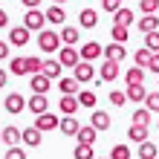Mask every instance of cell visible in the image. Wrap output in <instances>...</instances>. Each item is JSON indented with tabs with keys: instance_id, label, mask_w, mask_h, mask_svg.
I'll use <instances>...</instances> for the list:
<instances>
[{
	"instance_id": "1",
	"label": "cell",
	"mask_w": 159,
	"mask_h": 159,
	"mask_svg": "<svg viewBox=\"0 0 159 159\" xmlns=\"http://www.w3.org/2000/svg\"><path fill=\"white\" fill-rule=\"evenodd\" d=\"M58 32L55 29H43L38 32V46H41V52H58Z\"/></svg>"
},
{
	"instance_id": "2",
	"label": "cell",
	"mask_w": 159,
	"mask_h": 159,
	"mask_svg": "<svg viewBox=\"0 0 159 159\" xmlns=\"http://www.w3.org/2000/svg\"><path fill=\"white\" fill-rule=\"evenodd\" d=\"M78 61H81V55H78L75 46H61V49H58V64H61V67L75 70V67H78Z\"/></svg>"
},
{
	"instance_id": "3",
	"label": "cell",
	"mask_w": 159,
	"mask_h": 159,
	"mask_svg": "<svg viewBox=\"0 0 159 159\" xmlns=\"http://www.w3.org/2000/svg\"><path fill=\"white\" fill-rule=\"evenodd\" d=\"M43 26H46V17L43 12H38V9H26V15H23V29H41L43 32Z\"/></svg>"
},
{
	"instance_id": "4",
	"label": "cell",
	"mask_w": 159,
	"mask_h": 159,
	"mask_svg": "<svg viewBox=\"0 0 159 159\" xmlns=\"http://www.w3.org/2000/svg\"><path fill=\"white\" fill-rule=\"evenodd\" d=\"M3 107H6V113L17 116V113H23V110H26V98L20 96V93H9L6 101H3Z\"/></svg>"
},
{
	"instance_id": "5",
	"label": "cell",
	"mask_w": 159,
	"mask_h": 159,
	"mask_svg": "<svg viewBox=\"0 0 159 159\" xmlns=\"http://www.w3.org/2000/svg\"><path fill=\"white\" fill-rule=\"evenodd\" d=\"M78 55H81V61H87V64H90V61H96V58H101V55H104V46H101L98 41H87V43L81 46V52H78Z\"/></svg>"
},
{
	"instance_id": "6",
	"label": "cell",
	"mask_w": 159,
	"mask_h": 159,
	"mask_svg": "<svg viewBox=\"0 0 159 159\" xmlns=\"http://www.w3.org/2000/svg\"><path fill=\"white\" fill-rule=\"evenodd\" d=\"M26 43H29V29L12 26V29H9V46H26Z\"/></svg>"
},
{
	"instance_id": "7",
	"label": "cell",
	"mask_w": 159,
	"mask_h": 159,
	"mask_svg": "<svg viewBox=\"0 0 159 159\" xmlns=\"http://www.w3.org/2000/svg\"><path fill=\"white\" fill-rule=\"evenodd\" d=\"M29 87H32V96H46L52 87V81L46 78V75H32L29 78Z\"/></svg>"
},
{
	"instance_id": "8",
	"label": "cell",
	"mask_w": 159,
	"mask_h": 159,
	"mask_svg": "<svg viewBox=\"0 0 159 159\" xmlns=\"http://www.w3.org/2000/svg\"><path fill=\"white\" fill-rule=\"evenodd\" d=\"M35 130H41V133H43V130H55V127H58V116H55V113H43V116H35V125H32Z\"/></svg>"
},
{
	"instance_id": "9",
	"label": "cell",
	"mask_w": 159,
	"mask_h": 159,
	"mask_svg": "<svg viewBox=\"0 0 159 159\" xmlns=\"http://www.w3.org/2000/svg\"><path fill=\"white\" fill-rule=\"evenodd\" d=\"M26 107H29L35 116H43V113H49V98L46 96H32L29 101H26Z\"/></svg>"
},
{
	"instance_id": "10",
	"label": "cell",
	"mask_w": 159,
	"mask_h": 159,
	"mask_svg": "<svg viewBox=\"0 0 159 159\" xmlns=\"http://www.w3.org/2000/svg\"><path fill=\"white\" fill-rule=\"evenodd\" d=\"M58 127H61V133H64V136H78L81 121H78L75 116H64V119L58 121Z\"/></svg>"
},
{
	"instance_id": "11",
	"label": "cell",
	"mask_w": 159,
	"mask_h": 159,
	"mask_svg": "<svg viewBox=\"0 0 159 159\" xmlns=\"http://www.w3.org/2000/svg\"><path fill=\"white\" fill-rule=\"evenodd\" d=\"M0 142L9 145V148H17V142H20V130H17L15 125L3 127V130H0Z\"/></svg>"
},
{
	"instance_id": "12",
	"label": "cell",
	"mask_w": 159,
	"mask_h": 159,
	"mask_svg": "<svg viewBox=\"0 0 159 159\" xmlns=\"http://www.w3.org/2000/svg\"><path fill=\"white\" fill-rule=\"evenodd\" d=\"M43 17H46V23H52V26H61L64 20H67V12H64L61 6H49L43 12Z\"/></svg>"
},
{
	"instance_id": "13",
	"label": "cell",
	"mask_w": 159,
	"mask_h": 159,
	"mask_svg": "<svg viewBox=\"0 0 159 159\" xmlns=\"http://www.w3.org/2000/svg\"><path fill=\"white\" fill-rule=\"evenodd\" d=\"M41 139H43V133H41V130H35V127L20 130V142H23V145H29V148H38V145H41Z\"/></svg>"
},
{
	"instance_id": "14",
	"label": "cell",
	"mask_w": 159,
	"mask_h": 159,
	"mask_svg": "<svg viewBox=\"0 0 159 159\" xmlns=\"http://www.w3.org/2000/svg\"><path fill=\"white\" fill-rule=\"evenodd\" d=\"M127 55V49L121 43H110V46H104V61H113V64H119L121 58Z\"/></svg>"
},
{
	"instance_id": "15",
	"label": "cell",
	"mask_w": 159,
	"mask_h": 159,
	"mask_svg": "<svg viewBox=\"0 0 159 159\" xmlns=\"http://www.w3.org/2000/svg\"><path fill=\"white\" fill-rule=\"evenodd\" d=\"M93 75H96V72H93V64H87V61H78V67L72 70V78H75L78 84L81 81H90Z\"/></svg>"
},
{
	"instance_id": "16",
	"label": "cell",
	"mask_w": 159,
	"mask_h": 159,
	"mask_svg": "<svg viewBox=\"0 0 159 159\" xmlns=\"http://www.w3.org/2000/svg\"><path fill=\"white\" fill-rule=\"evenodd\" d=\"M78 23H81V29H93V26L98 23V12H96V9H81Z\"/></svg>"
},
{
	"instance_id": "17",
	"label": "cell",
	"mask_w": 159,
	"mask_h": 159,
	"mask_svg": "<svg viewBox=\"0 0 159 159\" xmlns=\"http://www.w3.org/2000/svg\"><path fill=\"white\" fill-rule=\"evenodd\" d=\"M58 110L64 116H75V110H78V98L75 96H64V98H58Z\"/></svg>"
},
{
	"instance_id": "18",
	"label": "cell",
	"mask_w": 159,
	"mask_h": 159,
	"mask_svg": "<svg viewBox=\"0 0 159 159\" xmlns=\"http://www.w3.org/2000/svg\"><path fill=\"white\" fill-rule=\"evenodd\" d=\"M96 136H98V130L93 127V125H84L81 130H78V145H96Z\"/></svg>"
},
{
	"instance_id": "19",
	"label": "cell",
	"mask_w": 159,
	"mask_h": 159,
	"mask_svg": "<svg viewBox=\"0 0 159 159\" xmlns=\"http://www.w3.org/2000/svg\"><path fill=\"white\" fill-rule=\"evenodd\" d=\"M61 70H64V67L58 64V58H49V61H43V70H41V75H46V78L52 81V78H58V75H61Z\"/></svg>"
},
{
	"instance_id": "20",
	"label": "cell",
	"mask_w": 159,
	"mask_h": 159,
	"mask_svg": "<svg viewBox=\"0 0 159 159\" xmlns=\"http://www.w3.org/2000/svg\"><path fill=\"white\" fill-rule=\"evenodd\" d=\"M98 75H101V81H116L119 78V64L104 61V64H101V70H98Z\"/></svg>"
},
{
	"instance_id": "21",
	"label": "cell",
	"mask_w": 159,
	"mask_h": 159,
	"mask_svg": "<svg viewBox=\"0 0 159 159\" xmlns=\"http://www.w3.org/2000/svg\"><path fill=\"white\" fill-rule=\"evenodd\" d=\"M58 38L64 41V46H75L78 38H81V32H78V29H72V26H64V29L58 32Z\"/></svg>"
},
{
	"instance_id": "22",
	"label": "cell",
	"mask_w": 159,
	"mask_h": 159,
	"mask_svg": "<svg viewBox=\"0 0 159 159\" xmlns=\"http://www.w3.org/2000/svg\"><path fill=\"white\" fill-rule=\"evenodd\" d=\"M90 121H93V127H96V130H107L110 125H113L104 110H93V119H90Z\"/></svg>"
},
{
	"instance_id": "23",
	"label": "cell",
	"mask_w": 159,
	"mask_h": 159,
	"mask_svg": "<svg viewBox=\"0 0 159 159\" xmlns=\"http://www.w3.org/2000/svg\"><path fill=\"white\" fill-rule=\"evenodd\" d=\"M58 90L64 93V96H78V81L75 78H58Z\"/></svg>"
},
{
	"instance_id": "24",
	"label": "cell",
	"mask_w": 159,
	"mask_h": 159,
	"mask_svg": "<svg viewBox=\"0 0 159 159\" xmlns=\"http://www.w3.org/2000/svg\"><path fill=\"white\" fill-rule=\"evenodd\" d=\"M133 20H136V17H133V12H130V9H119V12L113 15V26H125V29H127Z\"/></svg>"
},
{
	"instance_id": "25",
	"label": "cell",
	"mask_w": 159,
	"mask_h": 159,
	"mask_svg": "<svg viewBox=\"0 0 159 159\" xmlns=\"http://www.w3.org/2000/svg\"><path fill=\"white\" fill-rule=\"evenodd\" d=\"M139 29H142V35H151L159 29V17L156 15H145L142 20H139Z\"/></svg>"
},
{
	"instance_id": "26",
	"label": "cell",
	"mask_w": 159,
	"mask_h": 159,
	"mask_svg": "<svg viewBox=\"0 0 159 159\" xmlns=\"http://www.w3.org/2000/svg\"><path fill=\"white\" fill-rule=\"evenodd\" d=\"M127 139L130 142H148V127H142V125H130V130H127Z\"/></svg>"
},
{
	"instance_id": "27",
	"label": "cell",
	"mask_w": 159,
	"mask_h": 159,
	"mask_svg": "<svg viewBox=\"0 0 159 159\" xmlns=\"http://www.w3.org/2000/svg\"><path fill=\"white\" fill-rule=\"evenodd\" d=\"M127 101H145L148 98V90H145V84H136V87H127Z\"/></svg>"
},
{
	"instance_id": "28",
	"label": "cell",
	"mask_w": 159,
	"mask_h": 159,
	"mask_svg": "<svg viewBox=\"0 0 159 159\" xmlns=\"http://www.w3.org/2000/svg\"><path fill=\"white\" fill-rule=\"evenodd\" d=\"M133 61H136V67H139V70H148V67H151V52L142 46V49H136V52H133Z\"/></svg>"
},
{
	"instance_id": "29",
	"label": "cell",
	"mask_w": 159,
	"mask_h": 159,
	"mask_svg": "<svg viewBox=\"0 0 159 159\" xmlns=\"http://www.w3.org/2000/svg\"><path fill=\"white\" fill-rule=\"evenodd\" d=\"M23 64H26V75H41V70H43V61L41 58H23Z\"/></svg>"
},
{
	"instance_id": "30",
	"label": "cell",
	"mask_w": 159,
	"mask_h": 159,
	"mask_svg": "<svg viewBox=\"0 0 159 159\" xmlns=\"http://www.w3.org/2000/svg\"><path fill=\"white\" fill-rule=\"evenodd\" d=\"M75 98H78V107H96V93L93 90H81Z\"/></svg>"
},
{
	"instance_id": "31",
	"label": "cell",
	"mask_w": 159,
	"mask_h": 159,
	"mask_svg": "<svg viewBox=\"0 0 159 159\" xmlns=\"http://www.w3.org/2000/svg\"><path fill=\"white\" fill-rule=\"evenodd\" d=\"M125 78H127V87H136V84H142V78H145V70H139V67H130Z\"/></svg>"
},
{
	"instance_id": "32",
	"label": "cell",
	"mask_w": 159,
	"mask_h": 159,
	"mask_svg": "<svg viewBox=\"0 0 159 159\" xmlns=\"http://www.w3.org/2000/svg\"><path fill=\"white\" fill-rule=\"evenodd\" d=\"M139 156H142V159H156V145L151 142V139L139 145Z\"/></svg>"
},
{
	"instance_id": "33",
	"label": "cell",
	"mask_w": 159,
	"mask_h": 159,
	"mask_svg": "<svg viewBox=\"0 0 159 159\" xmlns=\"http://www.w3.org/2000/svg\"><path fill=\"white\" fill-rule=\"evenodd\" d=\"M145 49L151 52V55H156V52H159V32H151V35H145Z\"/></svg>"
},
{
	"instance_id": "34",
	"label": "cell",
	"mask_w": 159,
	"mask_h": 159,
	"mask_svg": "<svg viewBox=\"0 0 159 159\" xmlns=\"http://www.w3.org/2000/svg\"><path fill=\"white\" fill-rule=\"evenodd\" d=\"M72 156H75V159H96V153H93V148H90V145H75Z\"/></svg>"
},
{
	"instance_id": "35",
	"label": "cell",
	"mask_w": 159,
	"mask_h": 159,
	"mask_svg": "<svg viewBox=\"0 0 159 159\" xmlns=\"http://www.w3.org/2000/svg\"><path fill=\"white\" fill-rule=\"evenodd\" d=\"M133 125H142V127H148V125H151V113H148L145 107H139L136 113H133Z\"/></svg>"
},
{
	"instance_id": "36",
	"label": "cell",
	"mask_w": 159,
	"mask_h": 159,
	"mask_svg": "<svg viewBox=\"0 0 159 159\" xmlns=\"http://www.w3.org/2000/svg\"><path fill=\"white\" fill-rule=\"evenodd\" d=\"M145 110H148V113H159V93H148Z\"/></svg>"
},
{
	"instance_id": "37",
	"label": "cell",
	"mask_w": 159,
	"mask_h": 159,
	"mask_svg": "<svg viewBox=\"0 0 159 159\" xmlns=\"http://www.w3.org/2000/svg\"><path fill=\"white\" fill-rule=\"evenodd\" d=\"M110 35H113V43H121V46H125V41H127V29H125V26H113V32H110Z\"/></svg>"
},
{
	"instance_id": "38",
	"label": "cell",
	"mask_w": 159,
	"mask_h": 159,
	"mask_svg": "<svg viewBox=\"0 0 159 159\" xmlns=\"http://www.w3.org/2000/svg\"><path fill=\"white\" fill-rule=\"evenodd\" d=\"M110 159H130V148L127 145H116L113 153H110Z\"/></svg>"
},
{
	"instance_id": "39",
	"label": "cell",
	"mask_w": 159,
	"mask_h": 159,
	"mask_svg": "<svg viewBox=\"0 0 159 159\" xmlns=\"http://www.w3.org/2000/svg\"><path fill=\"white\" fill-rule=\"evenodd\" d=\"M139 9H142L145 15H153L159 9V0H139Z\"/></svg>"
},
{
	"instance_id": "40",
	"label": "cell",
	"mask_w": 159,
	"mask_h": 159,
	"mask_svg": "<svg viewBox=\"0 0 159 159\" xmlns=\"http://www.w3.org/2000/svg\"><path fill=\"white\" fill-rule=\"evenodd\" d=\"M110 101H113L116 107H125V104H127V96H125V90H113V93H110Z\"/></svg>"
},
{
	"instance_id": "41",
	"label": "cell",
	"mask_w": 159,
	"mask_h": 159,
	"mask_svg": "<svg viewBox=\"0 0 159 159\" xmlns=\"http://www.w3.org/2000/svg\"><path fill=\"white\" fill-rule=\"evenodd\" d=\"M12 72H15V75H26V64H23V58H12Z\"/></svg>"
},
{
	"instance_id": "42",
	"label": "cell",
	"mask_w": 159,
	"mask_h": 159,
	"mask_svg": "<svg viewBox=\"0 0 159 159\" xmlns=\"http://www.w3.org/2000/svg\"><path fill=\"white\" fill-rule=\"evenodd\" d=\"M3 159H26V151H23V148H9Z\"/></svg>"
},
{
	"instance_id": "43",
	"label": "cell",
	"mask_w": 159,
	"mask_h": 159,
	"mask_svg": "<svg viewBox=\"0 0 159 159\" xmlns=\"http://www.w3.org/2000/svg\"><path fill=\"white\" fill-rule=\"evenodd\" d=\"M101 6H104V12H113V15L121 9V6H119V0H101Z\"/></svg>"
},
{
	"instance_id": "44",
	"label": "cell",
	"mask_w": 159,
	"mask_h": 159,
	"mask_svg": "<svg viewBox=\"0 0 159 159\" xmlns=\"http://www.w3.org/2000/svg\"><path fill=\"white\" fill-rule=\"evenodd\" d=\"M148 70H151L153 75H159V52H156V55H151V67H148Z\"/></svg>"
},
{
	"instance_id": "45",
	"label": "cell",
	"mask_w": 159,
	"mask_h": 159,
	"mask_svg": "<svg viewBox=\"0 0 159 159\" xmlns=\"http://www.w3.org/2000/svg\"><path fill=\"white\" fill-rule=\"evenodd\" d=\"M9 58V41H0V61Z\"/></svg>"
},
{
	"instance_id": "46",
	"label": "cell",
	"mask_w": 159,
	"mask_h": 159,
	"mask_svg": "<svg viewBox=\"0 0 159 159\" xmlns=\"http://www.w3.org/2000/svg\"><path fill=\"white\" fill-rule=\"evenodd\" d=\"M3 26H9V15L3 12V9H0V29H3Z\"/></svg>"
},
{
	"instance_id": "47",
	"label": "cell",
	"mask_w": 159,
	"mask_h": 159,
	"mask_svg": "<svg viewBox=\"0 0 159 159\" xmlns=\"http://www.w3.org/2000/svg\"><path fill=\"white\" fill-rule=\"evenodd\" d=\"M20 3H23V6H29V9H38V6H41V0H20Z\"/></svg>"
},
{
	"instance_id": "48",
	"label": "cell",
	"mask_w": 159,
	"mask_h": 159,
	"mask_svg": "<svg viewBox=\"0 0 159 159\" xmlns=\"http://www.w3.org/2000/svg\"><path fill=\"white\" fill-rule=\"evenodd\" d=\"M3 84H6V72L0 70V87H3Z\"/></svg>"
},
{
	"instance_id": "49",
	"label": "cell",
	"mask_w": 159,
	"mask_h": 159,
	"mask_svg": "<svg viewBox=\"0 0 159 159\" xmlns=\"http://www.w3.org/2000/svg\"><path fill=\"white\" fill-rule=\"evenodd\" d=\"M52 3H55V6H64V3H67V0H52Z\"/></svg>"
},
{
	"instance_id": "50",
	"label": "cell",
	"mask_w": 159,
	"mask_h": 159,
	"mask_svg": "<svg viewBox=\"0 0 159 159\" xmlns=\"http://www.w3.org/2000/svg\"><path fill=\"white\" fill-rule=\"evenodd\" d=\"M101 159H110V156H101Z\"/></svg>"
},
{
	"instance_id": "51",
	"label": "cell",
	"mask_w": 159,
	"mask_h": 159,
	"mask_svg": "<svg viewBox=\"0 0 159 159\" xmlns=\"http://www.w3.org/2000/svg\"><path fill=\"white\" fill-rule=\"evenodd\" d=\"M119 3H121V0H119Z\"/></svg>"
}]
</instances>
